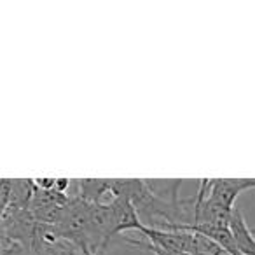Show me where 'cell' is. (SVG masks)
<instances>
[{"mask_svg": "<svg viewBox=\"0 0 255 255\" xmlns=\"http://www.w3.org/2000/svg\"><path fill=\"white\" fill-rule=\"evenodd\" d=\"M255 189V178H210L206 198L215 205L233 212L236 198L245 191Z\"/></svg>", "mask_w": 255, "mask_h": 255, "instance_id": "obj_1", "label": "cell"}, {"mask_svg": "<svg viewBox=\"0 0 255 255\" xmlns=\"http://www.w3.org/2000/svg\"><path fill=\"white\" fill-rule=\"evenodd\" d=\"M231 233L241 255H255V234L250 231L240 208H234L231 217Z\"/></svg>", "mask_w": 255, "mask_h": 255, "instance_id": "obj_2", "label": "cell"}, {"mask_svg": "<svg viewBox=\"0 0 255 255\" xmlns=\"http://www.w3.org/2000/svg\"><path fill=\"white\" fill-rule=\"evenodd\" d=\"M124 243L131 245V247H135V248H140V250H145L152 255H185V254H175V252L163 250V248L152 245L150 241H143V240H131V238H128V240H124Z\"/></svg>", "mask_w": 255, "mask_h": 255, "instance_id": "obj_3", "label": "cell"}]
</instances>
